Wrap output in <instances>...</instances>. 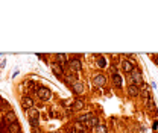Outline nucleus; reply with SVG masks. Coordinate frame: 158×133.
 <instances>
[{"label":"nucleus","instance_id":"f257e3e1","mask_svg":"<svg viewBox=\"0 0 158 133\" xmlns=\"http://www.w3.org/2000/svg\"><path fill=\"white\" fill-rule=\"evenodd\" d=\"M37 97L41 100V101H47L52 97V91L49 88H46V86H41V88L37 89Z\"/></svg>","mask_w":158,"mask_h":133},{"label":"nucleus","instance_id":"f03ea898","mask_svg":"<svg viewBox=\"0 0 158 133\" xmlns=\"http://www.w3.org/2000/svg\"><path fill=\"white\" fill-rule=\"evenodd\" d=\"M82 68V64L79 59H70L69 61V70H70V74H78Z\"/></svg>","mask_w":158,"mask_h":133},{"label":"nucleus","instance_id":"7ed1b4c3","mask_svg":"<svg viewBox=\"0 0 158 133\" xmlns=\"http://www.w3.org/2000/svg\"><path fill=\"white\" fill-rule=\"evenodd\" d=\"M35 106V103H34V98L31 97V95H23L21 97V108L28 112L29 109H32Z\"/></svg>","mask_w":158,"mask_h":133},{"label":"nucleus","instance_id":"20e7f679","mask_svg":"<svg viewBox=\"0 0 158 133\" xmlns=\"http://www.w3.org/2000/svg\"><path fill=\"white\" fill-rule=\"evenodd\" d=\"M129 76H131V79H132V85H137V86L143 85V77H141V73L138 71V68H135Z\"/></svg>","mask_w":158,"mask_h":133},{"label":"nucleus","instance_id":"39448f33","mask_svg":"<svg viewBox=\"0 0 158 133\" xmlns=\"http://www.w3.org/2000/svg\"><path fill=\"white\" fill-rule=\"evenodd\" d=\"M93 83H94V86H97V88H103L105 85H107V77H105L103 74H96V76L93 77Z\"/></svg>","mask_w":158,"mask_h":133},{"label":"nucleus","instance_id":"423d86ee","mask_svg":"<svg viewBox=\"0 0 158 133\" xmlns=\"http://www.w3.org/2000/svg\"><path fill=\"white\" fill-rule=\"evenodd\" d=\"M3 119L8 123V126L9 124H12V123H17V115H15V112L14 111H8L5 115H3Z\"/></svg>","mask_w":158,"mask_h":133},{"label":"nucleus","instance_id":"0eeeda50","mask_svg":"<svg viewBox=\"0 0 158 133\" xmlns=\"http://www.w3.org/2000/svg\"><path fill=\"white\" fill-rule=\"evenodd\" d=\"M122 68H123V71L126 74H131L135 70V65H134V62H131V61H123L122 62Z\"/></svg>","mask_w":158,"mask_h":133},{"label":"nucleus","instance_id":"6e6552de","mask_svg":"<svg viewBox=\"0 0 158 133\" xmlns=\"http://www.w3.org/2000/svg\"><path fill=\"white\" fill-rule=\"evenodd\" d=\"M50 66H52V71H53V74H55V76L61 77V76L64 74V68H62V65H59L58 62H52V64H50Z\"/></svg>","mask_w":158,"mask_h":133},{"label":"nucleus","instance_id":"1a4fd4ad","mask_svg":"<svg viewBox=\"0 0 158 133\" xmlns=\"http://www.w3.org/2000/svg\"><path fill=\"white\" fill-rule=\"evenodd\" d=\"M126 91H128V95H129V97H137V95H140V86H137V85L131 83Z\"/></svg>","mask_w":158,"mask_h":133},{"label":"nucleus","instance_id":"9d476101","mask_svg":"<svg viewBox=\"0 0 158 133\" xmlns=\"http://www.w3.org/2000/svg\"><path fill=\"white\" fill-rule=\"evenodd\" d=\"M151 88H149V85L148 83H143L141 86H140V95L143 97V98H151V91H149Z\"/></svg>","mask_w":158,"mask_h":133},{"label":"nucleus","instance_id":"9b49d317","mask_svg":"<svg viewBox=\"0 0 158 133\" xmlns=\"http://www.w3.org/2000/svg\"><path fill=\"white\" fill-rule=\"evenodd\" d=\"M72 91H73V94H76V95H79V94H82V91H84V83L82 82H75L73 85H72Z\"/></svg>","mask_w":158,"mask_h":133},{"label":"nucleus","instance_id":"f8f14e48","mask_svg":"<svg viewBox=\"0 0 158 133\" xmlns=\"http://www.w3.org/2000/svg\"><path fill=\"white\" fill-rule=\"evenodd\" d=\"M20 132H21V126L18 124V121L8 126V133H20Z\"/></svg>","mask_w":158,"mask_h":133},{"label":"nucleus","instance_id":"ddd939ff","mask_svg":"<svg viewBox=\"0 0 158 133\" xmlns=\"http://www.w3.org/2000/svg\"><path fill=\"white\" fill-rule=\"evenodd\" d=\"M64 82H65V85H69L72 88V85L75 82H78V77H76V74H67V76L64 77Z\"/></svg>","mask_w":158,"mask_h":133},{"label":"nucleus","instance_id":"4468645a","mask_svg":"<svg viewBox=\"0 0 158 133\" xmlns=\"http://www.w3.org/2000/svg\"><path fill=\"white\" fill-rule=\"evenodd\" d=\"M111 79H113V83H114L117 88H120V86H122V83H123V79H122V76L118 74V73H114Z\"/></svg>","mask_w":158,"mask_h":133},{"label":"nucleus","instance_id":"2eb2a0df","mask_svg":"<svg viewBox=\"0 0 158 133\" xmlns=\"http://www.w3.org/2000/svg\"><path fill=\"white\" fill-rule=\"evenodd\" d=\"M55 59H56V62L59 64V65H64V64H67V55H64V53H56L55 55Z\"/></svg>","mask_w":158,"mask_h":133},{"label":"nucleus","instance_id":"dca6fc26","mask_svg":"<svg viewBox=\"0 0 158 133\" xmlns=\"http://www.w3.org/2000/svg\"><path fill=\"white\" fill-rule=\"evenodd\" d=\"M26 113H28V118H29V119H38V118H40V112H38L35 108L29 109Z\"/></svg>","mask_w":158,"mask_h":133},{"label":"nucleus","instance_id":"f3484780","mask_svg":"<svg viewBox=\"0 0 158 133\" xmlns=\"http://www.w3.org/2000/svg\"><path fill=\"white\" fill-rule=\"evenodd\" d=\"M84 106H85L84 100H76L72 106V111H81V109H84Z\"/></svg>","mask_w":158,"mask_h":133},{"label":"nucleus","instance_id":"a211bd4d","mask_svg":"<svg viewBox=\"0 0 158 133\" xmlns=\"http://www.w3.org/2000/svg\"><path fill=\"white\" fill-rule=\"evenodd\" d=\"M91 118H93V113H91V112L90 113H85V115H81V116L78 118V123H88Z\"/></svg>","mask_w":158,"mask_h":133},{"label":"nucleus","instance_id":"6ab92c4d","mask_svg":"<svg viewBox=\"0 0 158 133\" xmlns=\"http://www.w3.org/2000/svg\"><path fill=\"white\" fill-rule=\"evenodd\" d=\"M2 111H5V113H6L11 109H9V103L6 100H3V98H0V112H2Z\"/></svg>","mask_w":158,"mask_h":133},{"label":"nucleus","instance_id":"aec40b11","mask_svg":"<svg viewBox=\"0 0 158 133\" xmlns=\"http://www.w3.org/2000/svg\"><path fill=\"white\" fill-rule=\"evenodd\" d=\"M87 126H88V127H93V129H94V127H97V126H99V118L93 116V118H91L90 121L87 123Z\"/></svg>","mask_w":158,"mask_h":133},{"label":"nucleus","instance_id":"412c9836","mask_svg":"<svg viewBox=\"0 0 158 133\" xmlns=\"http://www.w3.org/2000/svg\"><path fill=\"white\" fill-rule=\"evenodd\" d=\"M97 65H99V68H105V66H107V59H105V56H99Z\"/></svg>","mask_w":158,"mask_h":133},{"label":"nucleus","instance_id":"4be33fe9","mask_svg":"<svg viewBox=\"0 0 158 133\" xmlns=\"http://www.w3.org/2000/svg\"><path fill=\"white\" fill-rule=\"evenodd\" d=\"M146 106H148L149 111H155V103H154L152 98H148V100H146Z\"/></svg>","mask_w":158,"mask_h":133},{"label":"nucleus","instance_id":"5701e85b","mask_svg":"<svg viewBox=\"0 0 158 133\" xmlns=\"http://www.w3.org/2000/svg\"><path fill=\"white\" fill-rule=\"evenodd\" d=\"M93 130H94V133H107V132H108L105 126H97V127H94Z\"/></svg>","mask_w":158,"mask_h":133},{"label":"nucleus","instance_id":"b1692460","mask_svg":"<svg viewBox=\"0 0 158 133\" xmlns=\"http://www.w3.org/2000/svg\"><path fill=\"white\" fill-rule=\"evenodd\" d=\"M29 124H31L32 127H37V126H38V119H29Z\"/></svg>","mask_w":158,"mask_h":133},{"label":"nucleus","instance_id":"393cba45","mask_svg":"<svg viewBox=\"0 0 158 133\" xmlns=\"http://www.w3.org/2000/svg\"><path fill=\"white\" fill-rule=\"evenodd\" d=\"M75 129H76V130H81V132H82V130H84V126H82L81 123H76V124H75Z\"/></svg>","mask_w":158,"mask_h":133}]
</instances>
